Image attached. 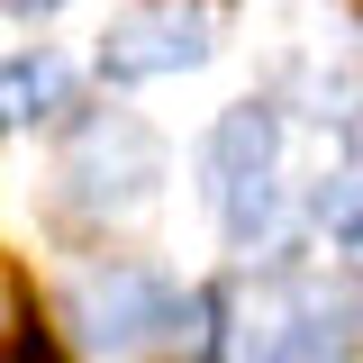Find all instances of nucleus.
<instances>
[{
    "mask_svg": "<svg viewBox=\"0 0 363 363\" xmlns=\"http://www.w3.org/2000/svg\"><path fill=\"white\" fill-rule=\"evenodd\" d=\"M0 363H37V354H0Z\"/></svg>",
    "mask_w": 363,
    "mask_h": 363,
    "instance_id": "9b49d317",
    "label": "nucleus"
},
{
    "mask_svg": "<svg viewBox=\"0 0 363 363\" xmlns=\"http://www.w3.org/2000/svg\"><path fill=\"white\" fill-rule=\"evenodd\" d=\"M281 145H291V128H281V109L272 100H236L218 128H209V191L218 182H236V173H264V164H281Z\"/></svg>",
    "mask_w": 363,
    "mask_h": 363,
    "instance_id": "39448f33",
    "label": "nucleus"
},
{
    "mask_svg": "<svg viewBox=\"0 0 363 363\" xmlns=\"http://www.w3.org/2000/svg\"><path fill=\"white\" fill-rule=\"evenodd\" d=\"M309 209H318V227H327L336 245H363V145H354V155H336V164H318Z\"/></svg>",
    "mask_w": 363,
    "mask_h": 363,
    "instance_id": "6e6552de",
    "label": "nucleus"
},
{
    "mask_svg": "<svg viewBox=\"0 0 363 363\" xmlns=\"http://www.w3.org/2000/svg\"><path fill=\"white\" fill-rule=\"evenodd\" d=\"M155 191H164V145H155V128H136L118 109L64 145V200L91 218H136V209H155Z\"/></svg>",
    "mask_w": 363,
    "mask_h": 363,
    "instance_id": "f03ea898",
    "label": "nucleus"
},
{
    "mask_svg": "<svg viewBox=\"0 0 363 363\" xmlns=\"http://www.w3.org/2000/svg\"><path fill=\"white\" fill-rule=\"evenodd\" d=\"M218 55V0H145L100 37V73L109 82H164Z\"/></svg>",
    "mask_w": 363,
    "mask_h": 363,
    "instance_id": "7ed1b4c3",
    "label": "nucleus"
},
{
    "mask_svg": "<svg viewBox=\"0 0 363 363\" xmlns=\"http://www.w3.org/2000/svg\"><path fill=\"white\" fill-rule=\"evenodd\" d=\"M18 336H28V291H18V272L0 264V354H9Z\"/></svg>",
    "mask_w": 363,
    "mask_h": 363,
    "instance_id": "1a4fd4ad",
    "label": "nucleus"
},
{
    "mask_svg": "<svg viewBox=\"0 0 363 363\" xmlns=\"http://www.w3.org/2000/svg\"><path fill=\"white\" fill-rule=\"evenodd\" d=\"M73 100V73H64V55L55 45H28V55H9L0 64V128H37Z\"/></svg>",
    "mask_w": 363,
    "mask_h": 363,
    "instance_id": "423d86ee",
    "label": "nucleus"
},
{
    "mask_svg": "<svg viewBox=\"0 0 363 363\" xmlns=\"http://www.w3.org/2000/svg\"><path fill=\"white\" fill-rule=\"evenodd\" d=\"M9 9H18V18H55L64 0H9Z\"/></svg>",
    "mask_w": 363,
    "mask_h": 363,
    "instance_id": "9d476101",
    "label": "nucleus"
},
{
    "mask_svg": "<svg viewBox=\"0 0 363 363\" xmlns=\"http://www.w3.org/2000/svg\"><path fill=\"white\" fill-rule=\"evenodd\" d=\"M354 336H363V318L345 291H281L264 309V336L245 345L255 363H354Z\"/></svg>",
    "mask_w": 363,
    "mask_h": 363,
    "instance_id": "20e7f679",
    "label": "nucleus"
},
{
    "mask_svg": "<svg viewBox=\"0 0 363 363\" xmlns=\"http://www.w3.org/2000/svg\"><path fill=\"white\" fill-rule=\"evenodd\" d=\"M218 227H227V245H236V255L272 245V236H281V164L218 182Z\"/></svg>",
    "mask_w": 363,
    "mask_h": 363,
    "instance_id": "0eeeda50",
    "label": "nucleus"
},
{
    "mask_svg": "<svg viewBox=\"0 0 363 363\" xmlns=\"http://www.w3.org/2000/svg\"><path fill=\"white\" fill-rule=\"evenodd\" d=\"M64 309H73V336H82L91 354H145L164 336H191L200 300H182L173 281H155V272H136V264H109V272H82Z\"/></svg>",
    "mask_w": 363,
    "mask_h": 363,
    "instance_id": "f257e3e1",
    "label": "nucleus"
}]
</instances>
